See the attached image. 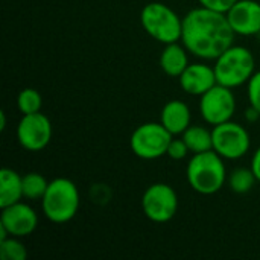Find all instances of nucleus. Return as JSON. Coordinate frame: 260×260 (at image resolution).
<instances>
[{"instance_id":"obj_13","label":"nucleus","mask_w":260,"mask_h":260,"mask_svg":"<svg viewBox=\"0 0 260 260\" xmlns=\"http://www.w3.org/2000/svg\"><path fill=\"white\" fill-rule=\"evenodd\" d=\"M178 79L181 88L192 96H203L206 91L218 84L215 69L204 62L189 64Z\"/></svg>"},{"instance_id":"obj_8","label":"nucleus","mask_w":260,"mask_h":260,"mask_svg":"<svg viewBox=\"0 0 260 260\" xmlns=\"http://www.w3.org/2000/svg\"><path fill=\"white\" fill-rule=\"evenodd\" d=\"M213 151H216L222 158L238 160L244 157L251 146V139L248 131L236 122H224L212 129Z\"/></svg>"},{"instance_id":"obj_22","label":"nucleus","mask_w":260,"mask_h":260,"mask_svg":"<svg viewBox=\"0 0 260 260\" xmlns=\"http://www.w3.org/2000/svg\"><path fill=\"white\" fill-rule=\"evenodd\" d=\"M248 102L250 107L257 110L260 114V70L254 72L248 81Z\"/></svg>"},{"instance_id":"obj_14","label":"nucleus","mask_w":260,"mask_h":260,"mask_svg":"<svg viewBox=\"0 0 260 260\" xmlns=\"http://www.w3.org/2000/svg\"><path fill=\"white\" fill-rule=\"evenodd\" d=\"M190 108L183 101H171L168 102L160 114L161 125L172 134V136H181L189 126H190Z\"/></svg>"},{"instance_id":"obj_11","label":"nucleus","mask_w":260,"mask_h":260,"mask_svg":"<svg viewBox=\"0 0 260 260\" xmlns=\"http://www.w3.org/2000/svg\"><path fill=\"white\" fill-rule=\"evenodd\" d=\"M0 225L8 232L9 236L24 238L35 232L38 225V216L29 204L18 201L2 209Z\"/></svg>"},{"instance_id":"obj_2","label":"nucleus","mask_w":260,"mask_h":260,"mask_svg":"<svg viewBox=\"0 0 260 260\" xmlns=\"http://www.w3.org/2000/svg\"><path fill=\"white\" fill-rule=\"evenodd\" d=\"M186 177L189 186L200 195H213L227 181L224 158L213 149L193 154L187 163Z\"/></svg>"},{"instance_id":"obj_6","label":"nucleus","mask_w":260,"mask_h":260,"mask_svg":"<svg viewBox=\"0 0 260 260\" xmlns=\"http://www.w3.org/2000/svg\"><path fill=\"white\" fill-rule=\"evenodd\" d=\"M174 136L161 125V122H146L134 129L129 146L134 155L142 160H155L166 155Z\"/></svg>"},{"instance_id":"obj_21","label":"nucleus","mask_w":260,"mask_h":260,"mask_svg":"<svg viewBox=\"0 0 260 260\" xmlns=\"http://www.w3.org/2000/svg\"><path fill=\"white\" fill-rule=\"evenodd\" d=\"M0 257L2 260H26V247L18 241V238H6L0 241Z\"/></svg>"},{"instance_id":"obj_26","label":"nucleus","mask_w":260,"mask_h":260,"mask_svg":"<svg viewBox=\"0 0 260 260\" xmlns=\"http://www.w3.org/2000/svg\"><path fill=\"white\" fill-rule=\"evenodd\" d=\"M5 128H6V114L2 111L0 113V131H5Z\"/></svg>"},{"instance_id":"obj_7","label":"nucleus","mask_w":260,"mask_h":260,"mask_svg":"<svg viewBox=\"0 0 260 260\" xmlns=\"http://www.w3.org/2000/svg\"><path fill=\"white\" fill-rule=\"evenodd\" d=\"M142 210L152 222H169L178 210L177 192L166 183L151 184L142 197Z\"/></svg>"},{"instance_id":"obj_15","label":"nucleus","mask_w":260,"mask_h":260,"mask_svg":"<svg viewBox=\"0 0 260 260\" xmlns=\"http://www.w3.org/2000/svg\"><path fill=\"white\" fill-rule=\"evenodd\" d=\"M160 66L161 70L171 78H180V75L189 66L187 59V49L177 43L165 44V49L160 55Z\"/></svg>"},{"instance_id":"obj_9","label":"nucleus","mask_w":260,"mask_h":260,"mask_svg":"<svg viewBox=\"0 0 260 260\" xmlns=\"http://www.w3.org/2000/svg\"><path fill=\"white\" fill-rule=\"evenodd\" d=\"M232 90L233 88L216 84L203 96H200V113L209 125L216 126L232 120L236 111V99Z\"/></svg>"},{"instance_id":"obj_25","label":"nucleus","mask_w":260,"mask_h":260,"mask_svg":"<svg viewBox=\"0 0 260 260\" xmlns=\"http://www.w3.org/2000/svg\"><path fill=\"white\" fill-rule=\"evenodd\" d=\"M251 169H253L257 181L260 183V146L256 149V152H254V155L251 158Z\"/></svg>"},{"instance_id":"obj_23","label":"nucleus","mask_w":260,"mask_h":260,"mask_svg":"<svg viewBox=\"0 0 260 260\" xmlns=\"http://www.w3.org/2000/svg\"><path fill=\"white\" fill-rule=\"evenodd\" d=\"M189 152H190V151H189L186 142H184L183 137H181V139H172V140H171L166 155H168L169 158L175 160V161H180V160L186 158Z\"/></svg>"},{"instance_id":"obj_1","label":"nucleus","mask_w":260,"mask_h":260,"mask_svg":"<svg viewBox=\"0 0 260 260\" xmlns=\"http://www.w3.org/2000/svg\"><path fill=\"white\" fill-rule=\"evenodd\" d=\"M235 30L224 12L204 6L190 9L183 17L181 43L189 53L201 59H216L235 41Z\"/></svg>"},{"instance_id":"obj_24","label":"nucleus","mask_w":260,"mask_h":260,"mask_svg":"<svg viewBox=\"0 0 260 260\" xmlns=\"http://www.w3.org/2000/svg\"><path fill=\"white\" fill-rule=\"evenodd\" d=\"M201 6L218 11V12H227L238 0H198Z\"/></svg>"},{"instance_id":"obj_16","label":"nucleus","mask_w":260,"mask_h":260,"mask_svg":"<svg viewBox=\"0 0 260 260\" xmlns=\"http://www.w3.org/2000/svg\"><path fill=\"white\" fill-rule=\"evenodd\" d=\"M23 198V177L12 169L3 168L0 171V207H8L21 201Z\"/></svg>"},{"instance_id":"obj_17","label":"nucleus","mask_w":260,"mask_h":260,"mask_svg":"<svg viewBox=\"0 0 260 260\" xmlns=\"http://www.w3.org/2000/svg\"><path fill=\"white\" fill-rule=\"evenodd\" d=\"M183 140L186 142L189 151L192 154H200L213 149V137L212 131L200 126V125H190L183 134Z\"/></svg>"},{"instance_id":"obj_20","label":"nucleus","mask_w":260,"mask_h":260,"mask_svg":"<svg viewBox=\"0 0 260 260\" xmlns=\"http://www.w3.org/2000/svg\"><path fill=\"white\" fill-rule=\"evenodd\" d=\"M41 94L34 88H24L17 96V107L21 114H34L41 110Z\"/></svg>"},{"instance_id":"obj_5","label":"nucleus","mask_w":260,"mask_h":260,"mask_svg":"<svg viewBox=\"0 0 260 260\" xmlns=\"http://www.w3.org/2000/svg\"><path fill=\"white\" fill-rule=\"evenodd\" d=\"M140 23L146 34L161 44L181 41L183 18L165 3H148L140 12Z\"/></svg>"},{"instance_id":"obj_18","label":"nucleus","mask_w":260,"mask_h":260,"mask_svg":"<svg viewBox=\"0 0 260 260\" xmlns=\"http://www.w3.org/2000/svg\"><path fill=\"white\" fill-rule=\"evenodd\" d=\"M49 187V181L46 180L44 175L38 172H29L23 175V198L37 201L43 200L46 190Z\"/></svg>"},{"instance_id":"obj_4","label":"nucleus","mask_w":260,"mask_h":260,"mask_svg":"<svg viewBox=\"0 0 260 260\" xmlns=\"http://www.w3.org/2000/svg\"><path fill=\"white\" fill-rule=\"evenodd\" d=\"M213 69L218 84L236 88L248 84L256 72V59L250 49L233 44L215 59Z\"/></svg>"},{"instance_id":"obj_3","label":"nucleus","mask_w":260,"mask_h":260,"mask_svg":"<svg viewBox=\"0 0 260 260\" xmlns=\"http://www.w3.org/2000/svg\"><path fill=\"white\" fill-rule=\"evenodd\" d=\"M79 200V190L72 180L55 178L41 200V210L50 222L66 224L76 216Z\"/></svg>"},{"instance_id":"obj_12","label":"nucleus","mask_w":260,"mask_h":260,"mask_svg":"<svg viewBox=\"0 0 260 260\" xmlns=\"http://www.w3.org/2000/svg\"><path fill=\"white\" fill-rule=\"evenodd\" d=\"M229 23L236 35L251 37L260 34V3L256 0H238L227 12Z\"/></svg>"},{"instance_id":"obj_10","label":"nucleus","mask_w":260,"mask_h":260,"mask_svg":"<svg viewBox=\"0 0 260 260\" xmlns=\"http://www.w3.org/2000/svg\"><path fill=\"white\" fill-rule=\"evenodd\" d=\"M52 139V123L41 111L23 114L17 125V140L21 148L30 152L43 151Z\"/></svg>"},{"instance_id":"obj_19","label":"nucleus","mask_w":260,"mask_h":260,"mask_svg":"<svg viewBox=\"0 0 260 260\" xmlns=\"http://www.w3.org/2000/svg\"><path fill=\"white\" fill-rule=\"evenodd\" d=\"M256 181H257V178H256L251 166L250 168H238L232 172V175L229 178V186L235 193L242 195V193H248L254 187Z\"/></svg>"}]
</instances>
